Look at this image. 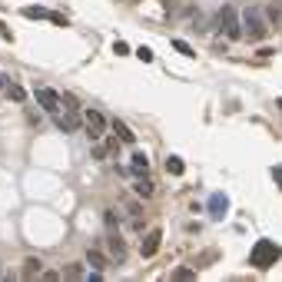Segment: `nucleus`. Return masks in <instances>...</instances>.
<instances>
[{
    "mask_svg": "<svg viewBox=\"0 0 282 282\" xmlns=\"http://www.w3.org/2000/svg\"><path fill=\"white\" fill-rule=\"evenodd\" d=\"M239 20H243V37H249V40H263L272 30L269 20H266V7H259V4H246L239 10Z\"/></svg>",
    "mask_w": 282,
    "mask_h": 282,
    "instance_id": "1",
    "label": "nucleus"
},
{
    "mask_svg": "<svg viewBox=\"0 0 282 282\" xmlns=\"http://www.w3.org/2000/svg\"><path fill=\"white\" fill-rule=\"evenodd\" d=\"M279 259H282V246L272 243V239H259V243L252 246V252H249V266L252 269H272Z\"/></svg>",
    "mask_w": 282,
    "mask_h": 282,
    "instance_id": "2",
    "label": "nucleus"
},
{
    "mask_svg": "<svg viewBox=\"0 0 282 282\" xmlns=\"http://www.w3.org/2000/svg\"><path fill=\"white\" fill-rule=\"evenodd\" d=\"M216 30L229 40H239L243 37V20H239V10L232 4H223L219 13H216Z\"/></svg>",
    "mask_w": 282,
    "mask_h": 282,
    "instance_id": "3",
    "label": "nucleus"
},
{
    "mask_svg": "<svg viewBox=\"0 0 282 282\" xmlns=\"http://www.w3.org/2000/svg\"><path fill=\"white\" fill-rule=\"evenodd\" d=\"M80 116H83V123H87L90 136H100V133H107V116H103L100 110L87 107V110H80Z\"/></svg>",
    "mask_w": 282,
    "mask_h": 282,
    "instance_id": "4",
    "label": "nucleus"
},
{
    "mask_svg": "<svg viewBox=\"0 0 282 282\" xmlns=\"http://www.w3.org/2000/svg\"><path fill=\"white\" fill-rule=\"evenodd\" d=\"M107 252H110L113 263H123L126 259V243H123V236H119L116 229H110V236H107Z\"/></svg>",
    "mask_w": 282,
    "mask_h": 282,
    "instance_id": "5",
    "label": "nucleus"
},
{
    "mask_svg": "<svg viewBox=\"0 0 282 282\" xmlns=\"http://www.w3.org/2000/svg\"><path fill=\"white\" fill-rule=\"evenodd\" d=\"M37 103H40V110H44V113H56V110H60V93L50 90V87H40L37 90Z\"/></svg>",
    "mask_w": 282,
    "mask_h": 282,
    "instance_id": "6",
    "label": "nucleus"
},
{
    "mask_svg": "<svg viewBox=\"0 0 282 282\" xmlns=\"http://www.w3.org/2000/svg\"><path fill=\"white\" fill-rule=\"evenodd\" d=\"M159 243H163V232H159V229L146 232V236H143V246H139V252H143L146 259H153V256H156V249H159Z\"/></svg>",
    "mask_w": 282,
    "mask_h": 282,
    "instance_id": "7",
    "label": "nucleus"
},
{
    "mask_svg": "<svg viewBox=\"0 0 282 282\" xmlns=\"http://www.w3.org/2000/svg\"><path fill=\"white\" fill-rule=\"evenodd\" d=\"M226 209H229V199H226V193H213V196H209V213H213V219H223Z\"/></svg>",
    "mask_w": 282,
    "mask_h": 282,
    "instance_id": "8",
    "label": "nucleus"
},
{
    "mask_svg": "<svg viewBox=\"0 0 282 282\" xmlns=\"http://www.w3.org/2000/svg\"><path fill=\"white\" fill-rule=\"evenodd\" d=\"M110 126H113V133H116V139H119V143H130V146H133V143H136V133H133V130H130V126H126V123H123V119H113V123H110Z\"/></svg>",
    "mask_w": 282,
    "mask_h": 282,
    "instance_id": "9",
    "label": "nucleus"
},
{
    "mask_svg": "<svg viewBox=\"0 0 282 282\" xmlns=\"http://www.w3.org/2000/svg\"><path fill=\"white\" fill-rule=\"evenodd\" d=\"M83 259H87V266H90V269H96V272H103V269H107V263H110L100 249H87V256H83Z\"/></svg>",
    "mask_w": 282,
    "mask_h": 282,
    "instance_id": "10",
    "label": "nucleus"
},
{
    "mask_svg": "<svg viewBox=\"0 0 282 282\" xmlns=\"http://www.w3.org/2000/svg\"><path fill=\"white\" fill-rule=\"evenodd\" d=\"M266 20H269V27H272V30H279V33H282V10H279L276 4H272V0L266 4Z\"/></svg>",
    "mask_w": 282,
    "mask_h": 282,
    "instance_id": "11",
    "label": "nucleus"
},
{
    "mask_svg": "<svg viewBox=\"0 0 282 282\" xmlns=\"http://www.w3.org/2000/svg\"><path fill=\"white\" fill-rule=\"evenodd\" d=\"M4 90H7V96H10L13 103H27V90L20 87V83H10V80H7V87H4Z\"/></svg>",
    "mask_w": 282,
    "mask_h": 282,
    "instance_id": "12",
    "label": "nucleus"
},
{
    "mask_svg": "<svg viewBox=\"0 0 282 282\" xmlns=\"http://www.w3.org/2000/svg\"><path fill=\"white\" fill-rule=\"evenodd\" d=\"M20 276H24V279H37L40 276V259H24V269H20Z\"/></svg>",
    "mask_w": 282,
    "mask_h": 282,
    "instance_id": "13",
    "label": "nucleus"
},
{
    "mask_svg": "<svg viewBox=\"0 0 282 282\" xmlns=\"http://www.w3.org/2000/svg\"><path fill=\"white\" fill-rule=\"evenodd\" d=\"M133 189H136V196H143V199H150V196H153V183L146 179V176H136Z\"/></svg>",
    "mask_w": 282,
    "mask_h": 282,
    "instance_id": "14",
    "label": "nucleus"
},
{
    "mask_svg": "<svg viewBox=\"0 0 282 282\" xmlns=\"http://www.w3.org/2000/svg\"><path fill=\"white\" fill-rule=\"evenodd\" d=\"M146 166H150V156H146V153H133V173L146 176Z\"/></svg>",
    "mask_w": 282,
    "mask_h": 282,
    "instance_id": "15",
    "label": "nucleus"
},
{
    "mask_svg": "<svg viewBox=\"0 0 282 282\" xmlns=\"http://www.w3.org/2000/svg\"><path fill=\"white\" fill-rule=\"evenodd\" d=\"M183 169H186V166H183L179 156H169V159H166V173H169V176H183Z\"/></svg>",
    "mask_w": 282,
    "mask_h": 282,
    "instance_id": "16",
    "label": "nucleus"
},
{
    "mask_svg": "<svg viewBox=\"0 0 282 282\" xmlns=\"http://www.w3.org/2000/svg\"><path fill=\"white\" fill-rule=\"evenodd\" d=\"M60 276H63V279H83V266H80V263H73V266H67Z\"/></svg>",
    "mask_w": 282,
    "mask_h": 282,
    "instance_id": "17",
    "label": "nucleus"
},
{
    "mask_svg": "<svg viewBox=\"0 0 282 282\" xmlns=\"http://www.w3.org/2000/svg\"><path fill=\"white\" fill-rule=\"evenodd\" d=\"M24 17H33V20H44V17H47V10H44V7H24Z\"/></svg>",
    "mask_w": 282,
    "mask_h": 282,
    "instance_id": "18",
    "label": "nucleus"
},
{
    "mask_svg": "<svg viewBox=\"0 0 282 282\" xmlns=\"http://www.w3.org/2000/svg\"><path fill=\"white\" fill-rule=\"evenodd\" d=\"M126 213H130L133 223H139V216H143V206H139V203H126Z\"/></svg>",
    "mask_w": 282,
    "mask_h": 282,
    "instance_id": "19",
    "label": "nucleus"
},
{
    "mask_svg": "<svg viewBox=\"0 0 282 282\" xmlns=\"http://www.w3.org/2000/svg\"><path fill=\"white\" fill-rule=\"evenodd\" d=\"M189 24H193V30H196V33H203V30H206V27H203L199 10H189Z\"/></svg>",
    "mask_w": 282,
    "mask_h": 282,
    "instance_id": "20",
    "label": "nucleus"
},
{
    "mask_svg": "<svg viewBox=\"0 0 282 282\" xmlns=\"http://www.w3.org/2000/svg\"><path fill=\"white\" fill-rule=\"evenodd\" d=\"M173 47H176V50H179L183 56H196V53H193V47H189L186 40H173Z\"/></svg>",
    "mask_w": 282,
    "mask_h": 282,
    "instance_id": "21",
    "label": "nucleus"
},
{
    "mask_svg": "<svg viewBox=\"0 0 282 282\" xmlns=\"http://www.w3.org/2000/svg\"><path fill=\"white\" fill-rule=\"evenodd\" d=\"M136 56H139L143 63H150V60H153V50H150V47H136Z\"/></svg>",
    "mask_w": 282,
    "mask_h": 282,
    "instance_id": "22",
    "label": "nucleus"
},
{
    "mask_svg": "<svg viewBox=\"0 0 282 282\" xmlns=\"http://www.w3.org/2000/svg\"><path fill=\"white\" fill-rule=\"evenodd\" d=\"M113 50H116L119 56H130V47H126V44H123V40H116V44H113Z\"/></svg>",
    "mask_w": 282,
    "mask_h": 282,
    "instance_id": "23",
    "label": "nucleus"
},
{
    "mask_svg": "<svg viewBox=\"0 0 282 282\" xmlns=\"http://www.w3.org/2000/svg\"><path fill=\"white\" fill-rule=\"evenodd\" d=\"M193 276H196L193 269H176V272H173V279H193Z\"/></svg>",
    "mask_w": 282,
    "mask_h": 282,
    "instance_id": "24",
    "label": "nucleus"
},
{
    "mask_svg": "<svg viewBox=\"0 0 282 282\" xmlns=\"http://www.w3.org/2000/svg\"><path fill=\"white\" fill-rule=\"evenodd\" d=\"M103 226H107V229H116V216H113V213H103Z\"/></svg>",
    "mask_w": 282,
    "mask_h": 282,
    "instance_id": "25",
    "label": "nucleus"
},
{
    "mask_svg": "<svg viewBox=\"0 0 282 282\" xmlns=\"http://www.w3.org/2000/svg\"><path fill=\"white\" fill-rule=\"evenodd\" d=\"M47 20H53L56 27H67V17H60V13H47Z\"/></svg>",
    "mask_w": 282,
    "mask_h": 282,
    "instance_id": "26",
    "label": "nucleus"
},
{
    "mask_svg": "<svg viewBox=\"0 0 282 282\" xmlns=\"http://www.w3.org/2000/svg\"><path fill=\"white\" fill-rule=\"evenodd\" d=\"M276 179H279V183H282V166H276Z\"/></svg>",
    "mask_w": 282,
    "mask_h": 282,
    "instance_id": "27",
    "label": "nucleus"
},
{
    "mask_svg": "<svg viewBox=\"0 0 282 282\" xmlns=\"http://www.w3.org/2000/svg\"><path fill=\"white\" fill-rule=\"evenodd\" d=\"M163 4H166V10H173V4H176V0H163Z\"/></svg>",
    "mask_w": 282,
    "mask_h": 282,
    "instance_id": "28",
    "label": "nucleus"
},
{
    "mask_svg": "<svg viewBox=\"0 0 282 282\" xmlns=\"http://www.w3.org/2000/svg\"><path fill=\"white\" fill-rule=\"evenodd\" d=\"M4 87H7V76H4V73H0V90H4Z\"/></svg>",
    "mask_w": 282,
    "mask_h": 282,
    "instance_id": "29",
    "label": "nucleus"
},
{
    "mask_svg": "<svg viewBox=\"0 0 282 282\" xmlns=\"http://www.w3.org/2000/svg\"><path fill=\"white\" fill-rule=\"evenodd\" d=\"M0 33H4V37H10V33H7V30H4V24H0Z\"/></svg>",
    "mask_w": 282,
    "mask_h": 282,
    "instance_id": "30",
    "label": "nucleus"
},
{
    "mask_svg": "<svg viewBox=\"0 0 282 282\" xmlns=\"http://www.w3.org/2000/svg\"><path fill=\"white\" fill-rule=\"evenodd\" d=\"M272 4H276V7H279V10H282V0H272Z\"/></svg>",
    "mask_w": 282,
    "mask_h": 282,
    "instance_id": "31",
    "label": "nucleus"
},
{
    "mask_svg": "<svg viewBox=\"0 0 282 282\" xmlns=\"http://www.w3.org/2000/svg\"><path fill=\"white\" fill-rule=\"evenodd\" d=\"M0 276H4V269H0Z\"/></svg>",
    "mask_w": 282,
    "mask_h": 282,
    "instance_id": "32",
    "label": "nucleus"
},
{
    "mask_svg": "<svg viewBox=\"0 0 282 282\" xmlns=\"http://www.w3.org/2000/svg\"><path fill=\"white\" fill-rule=\"evenodd\" d=\"M279 107H282V100H279Z\"/></svg>",
    "mask_w": 282,
    "mask_h": 282,
    "instance_id": "33",
    "label": "nucleus"
}]
</instances>
